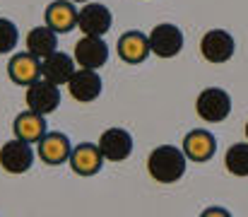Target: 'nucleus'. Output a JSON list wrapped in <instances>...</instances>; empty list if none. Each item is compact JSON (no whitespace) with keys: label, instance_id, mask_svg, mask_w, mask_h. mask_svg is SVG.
<instances>
[{"label":"nucleus","instance_id":"nucleus-6","mask_svg":"<svg viewBox=\"0 0 248 217\" xmlns=\"http://www.w3.org/2000/svg\"><path fill=\"white\" fill-rule=\"evenodd\" d=\"M150 49L159 58H173V56H178L181 49H183V32L176 24H171V22L157 24L150 32Z\"/></svg>","mask_w":248,"mask_h":217},{"label":"nucleus","instance_id":"nucleus-19","mask_svg":"<svg viewBox=\"0 0 248 217\" xmlns=\"http://www.w3.org/2000/svg\"><path fill=\"white\" fill-rule=\"evenodd\" d=\"M58 32H53L48 24L46 27H34L29 34H27V49L29 53H34L39 61L48 58L51 53H56V46H58V39H56Z\"/></svg>","mask_w":248,"mask_h":217},{"label":"nucleus","instance_id":"nucleus-17","mask_svg":"<svg viewBox=\"0 0 248 217\" xmlns=\"http://www.w3.org/2000/svg\"><path fill=\"white\" fill-rule=\"evenodd\" d=\"M150 53V36H145L142 32H125L118 39V56L125 63H142Z\"/></svg>","mask_w":248,"mask_h":217},{"label":"nucleus","instance_id":"nucleus-5","mask_svg":"<svg viewBox=\"0 0 248 217\" xmlns=\"http://www.w3.org/2000/svg\"><path fill=\"white\" fill-rule=\"evenodd\" d=\"M34 164V152H31V145L27 140H7V143L0 147V167L10 174H24L29 171Z\"/></svg>","mask_w":248,"mask_h":217},{"label":"nucleus","instance_id":"nucleus-11","mask_svg":"<svg viewBox=\"0 0 248 217\" xmlns=\"http://www.w3.org/2000/svg\"><path fill=\"white\" fill-rule=\"evenodd\" d=\"M7 75L15 84H31L41 77V61L34 53H15L10 58L7 66Z\"/></svg>","mask_w":248,"mask_h":217},{"label":"nucleus","instance_id":"nucleus-10","mask_svg":"<svg viewBox=\"0 0 248 217\" xmlns=\"http://www.w3.org/2000/svg\"><path fill=\"white\" fill-rule=\"evenodd\" d=\"M68 89H70V97H73L75 101L89 104V101H94V99L101 94V77L96 75V70L80 68V70H75V75L70 77Z\"/></svg>","mask_w":248,"mask_h":217},{"label":"nucleus","instance_id":"nucleus-23","mask_svg":"<svg viewBox=\"0 0 248 217\" xmlns=\"http://www.w3.org/2000/svg\"><path fill=\"white\" fill-rule=\"evenodd\" d=\"M73 2H87V0H73Z\"/></svg>","mask_w":248,"mask_h":217},{"label":"nucleus","instance_id":"nucleus-15","mask_svg":"<svg viewBox=\"0 0 248 217\" xmlns=\"http://www.w3.org/2000/svg\"><path fill=\"white\" fill-rule=\"evenodd\" d=\"M215 150H217L215 135L207 133V131H202V128H195V131H190L183 138V152L193 162H207L215 154Z\"/></svg>","mask_w":248,"mask_h":217},{"label":"nucleus","instance_id":"nucleus-4","mask_svg":"<svg viewBox=\"0 0 248 217\" xmlns=\"http://www.w3.org/2000/svg\"><path fill=\"white\" fill-rule=\"evenodd\" d=\"M236 51L234 36L224 29H210L200 41V53L207 63H227Z\"/></svg>","mask_w":248,"mask_h":217},{"label":"nucleus","instance_id":"nucleus-22","mask_svg":"<svg viewBox=\"0 0 248 217\" xmlns=\"http://www.w3.org/2000/svg\"><path fill=\"white\" fill-rule=\"evenodd\" d=\"M200 217H232V213L224 210V208H207Z\"/></svg>","mask_w":248,"mask_h":217},{"label":"nucleus","instance_id":"nucleus-16","mask_svg":"<svg viewBox=\"0 0 248 217\" xmlns=\"http://www.w3.org/2000/svg\"><path fill=\"white\" fill-rule=\"evenodd\" d=\"M39 154L46 164H61V162H70L73 154V145L68 140V135L63 133H46L39 140Z\"/></svg>","mask_w":248,"mask_h":217},{"label":"nucleus","instance_id":"nucleus-1","mask_svg":"<svg viewBox=\"0 0 248 217\" xmlns=\"http://www.w3.org/2000/svg\"><path fill=\"white\" fill-rule=\"evenodd\" d=\"M186 152L173 145H159L147 157V171L159 184H173L186 174Z\"/></svg>","mask_w":248,"mask_h":217},{"label":"nucleus","instance_id":"nucleus-2","mask_svg":"<svg viewBox=\"0 0 248 217\" xmlns=\"http://www.w3.org/2000/svg\"><path fill=\"white\" fill-rule=\"evenodd\" d=\"M195 111H198V116H200L202 121H207V123H219V121H224V118L229 116V111H232V97H229L224 89H219V87H207V89H202V92L198 94V99H195Z\"/></svg>","mask_w":248,"mask_h":217},{"label":"nucleus","instance_id":"nucleus-9","mask_svg":"<svg viewBox=\"0 0 248 217\" xmlns=\"http://www.w3.org/2000/svg\"><path fill=\"white\" fill-rule=\"evenodd\" d=\"M99 150L108 162H123L133 152V135L123 128H108L99 138Z\"/></svg>","mask_w":248,"mask_h":217},{"label":"nucleus","instance_id":"nucleus-21","mask_svg":"<svg viewBox=\"0 0 248 217\" xmlns=\"http://www.w3.org/2000/svg\"><path fill=\"white\" fill-rule=\"evenodd\" d=\"M17 39H19V32H17L15 22L0 17V56L2 53H10L17 46Z\"/></svg>","mask_w":248,"mask_h":217},{"label":"nucleus","instance_id":"nucleus-3","mask_svg":"<svg viewBox=\"0 0 248 217\" xmlns=\"http://www.w3.org/2000/svg\"><path fill=\"white\" fill-rule=\"evenodd\" d=\"M58 104H61V89H58V84H53L46 77H39L36 82L29 84V89H27V106L31 111L46 116V114L56 111Z\"/></svg>","mask_w":248,"mask_h":217},{"label":"nucleus","instance_id":"nucleus-24","mask_svg":"<svg viewBox=\"0 0 248 217\" xmlns=\"http://www.w3.org/2000/svg\"><path fill=\"white\" fill-rule=\"evenodd\" d=\"M246 140H248V123H246Z\"/></svg>","mask_w":248,"mask_h":217},{"label":"nucleus","instance_id":"nucleus-14","mask_svg":"<svg viewBox=\"0 0 248 217\" xmlns=\"http://www.w3.org/2000/svg\"><path fill=\"white\" fill-rule=\"evenodd\" d=\"M78 17L80 10L73 5V0H56L46 10V24L53 32H63V34L78 27Z\"/></svg>","mask_w":248,"mask_h":217},{"label":"nucleus","instance_id":"nucleus-18","mask_svg":"<svg viewBox=\"0 0 248 217\" xmlns=\"http://www.w3.org/2000/svg\"><path fill=\"white\" fill-rule=\"evenodd\" d=\"M15 138H19V140H27V143H39L48 131H46V121H44V116L41 114H36V111H24V114H19L17 118H15Z\"/></svg>","mask_w":248,"mask_h":217},{"label":"nucleus","instance_id":"nucleus-13","mask_svg":"<svg viewBox=\"0 0 248 217\" xmlns=\"http://www.w3.org/2000/svg\"><path fill=\"white\" fill-rule=\"evenodd\" d=\"M75 58H70L68 53L63 51H56L51 53L48 58L41 61V77L51 80L53 84H68L70 77L75 75Z\"/></svg>","mask_w":248,"mask_h":217},{"label":"nucleus","instance_id":"nucleus-7","mask_svg":"<svg viewBox=\"0 0 248 217\" xmlns=\"http://www.w3.org/2000/svg\"><path fill=\"white\" fill-rule=\"evenodd\" d=\"M111 22H113L111 10L101 2H87L78 17V27L87 36H104L111 29Z\"/></svg>","mask_w":248,"mask_h":217},{"label":"nucleus","instance_id":"nucleus-8","mask_svg":"<svg viewBox=\"0 0 248 217\" xmlns=\"http://www.w3.org/2000/svg\"><path fill=\"white\" fill-rule=\"evenodd\" d=\"M75 61L80 68L89 70H99L101 66H106L108 61V46L104 44L101 36H87L75 44Z\"/></svg>","mask_w":248,"mask_h":217},{"label":"nucleus","instance_id":"nucleus-20","mask_svg":"<svg viewBox=\"0 0 248 217\" xmlns=\"http://www.w3.org/2000/svg\"><path fill=\"white\" fill-rule=\"evenodd\" d=\"M227 171L234 176H248V143H236L227 150Z\"/></svg>","mask_w":248,"mask_h":217},{"label":"nucleus","instance_id":"nucleus-12","mask_svg":"<svg viewBox=\"0 0 248 217\" xmlns=\"http://www.w3.org/2000/svg\"><path fill=\"white\" fill-rule=\"evenodd\" d=\"M104 164V154L99 150V145L94 143H82L78 147H73V154H70V167L75 174L80 176H92L101 169Z\"/></svg>","mask_w":248,"mask_h":217}]
</instances>
